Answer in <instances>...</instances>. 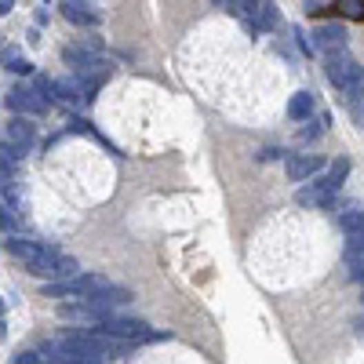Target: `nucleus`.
I'll use <instances>...</instances> for the list:
<instances>
[{"mask_svg": "<svg viewBox=\"0 0 364 364\" xmlns=\"http://www.w3.org/2000/svg\"><path fill=\"white\" fill-rule=\"evenodd\" d=\"M321 168H324L321 153H299V157H288V179L292 182H306V179H314Z\"/></svg>", "mask_w": 364, "mask_h": 364, "instance_id": "obj_6", "label": "nucleus"}, {"mask_svg": "<svg viewBox=\"0 0 364 364\" xmlns=\"http://www.w3.org/2000/svg\"><path fill=\"white\" fill-rule=\"evenodd\" d=\"M215 8H233V0H212Z\"/></svg>", "mask_w": 364, "mask_h": 364, "instance_id": "obj_21", "label": "nucleus"}, {"mask_svg": "<svg viewBox=\"0 0 364 364\" xmlns=\"http://www.w3.org/2000/svg\"><path fill=\"white\" fill-rule=\"evenodd\" d=\"M0 226H4V230H15V215H11L8 204H0Z\"/></svg>", "mask_w": 364, "mask_h": 364, "instance_id": "obj_18", "label": "nucleus"}, {"mask_svg": "<svg viewBox=\"0 0 364 364\" xmlns=\"http://www.w3.org/2000/svg\"><path fill=\"white\" fill-rule=\"evenodd\" d=\"M15 364H41L37 354H15Z\"/></svg>", "mask_w": 364, "mask_h": 364, "instance_id": "obj_19", "label": "nucleus"}, {"mask_svg": "<svg viewBox=\"0 0 364 364\" xmlns=\"http://www.w3.org/2000/svg\"><path fill=\"white\" fill-rule=\"evenodd\" d=\"M22 157H26V150L11 146V142H0V179H15L22 168Z\"/></svg>", "mask_w": 364, "mask_h": 364, "instance_id": "obj_9", "label": "nucleus"}, {"mask_svg": "<svg viewBox=\"0 0 364 364\" xmlns=\"http://www.w3.org/2000/svg\"><path fill=\"white\" fill-rule=\"evenodd\" d=\"M339 226L346 233V255H354L364 248V212L361 208H350V212H339Z\"/></svg>", "mask_w": 364, "mask_h": 364, "instance_id": "obj_5", "label": "nucleus"}, {"mask_svg": "<svg viewBox=\"0 0 364 364\" xmlns=\"http://www.w3.org/2000/svg\"><path fill=\"white\" fill-rule=\"evenodd\" d=\"M4 335H8V324H4V317H0V343H4Z\"/></svg>", "mask_w": 364, "mask_h": 364, "instance_id": "obj_22", "label": "nucleus"}, {"mask_svg": "<svg viewBox=\"0 0 364 364\" xmlns=\"http://www.w3.org/2000/svg\"><path fill=\"white\" fill-rule=\"evenodd\" d=\"M0 317H4V299H0Z\"/></svg>", "mask_w": 364, "mask_h": 364, "instance_id": "obj_23", "label": "nucleus"}, {"mask_svg": "<svg viewBox=\"0 0 364 364\" xmlns=\"http://www.w3.org/2000/svg\"><path fill=\"white\" fill-rule=\"evenodd\" d=\"M314 48L324 51V55L346 51V30L343 26H321V30H314Z\"/></svg>", "mask_w": 364, "mask_h": 364, "instance_id": "obj_7", "label": "nucleus"}, {"mask_svg": "<svg viewBox=\"0 0 364 364\" xmlns=\"http://www.w3.org/2000/svg\"><path fill=\"white\" fill-rule=\"evenodd\" d=\"M62 15H66L70 22H81V26H95V15H91V11H84V8H77L73 0H66V4H62Z\"/></svg>", "mask_w": 364, "mask_h": 364, "instance_id": "obj_15", "label": "nucleus"}, {"mask_svg": "<svg viewBox=\"0 0 364 364\" xmlns=\"http://www.w3.org/2000/svg\"><path fill=\"white\" fill-rule=\"evenodd\" d=\"M41 248L44 244H33V241H22V237H11L8 241V252L15 255V259H22V266H30L37 255H41Z\"/></svg>", "mask_w": 364, "mask_h": 364, "instance_id": "obj_11", "label": "nucleus"}, {"mask_svg": "<svg viewBox=\"0 0 364 364\" xmlns=\"http://www.w3.org/2000/svg\"><path fill=\"white\" fill-rule=\"evenodd\" d=\"M8 142H11V146H19V150H30L37 142V128L26 121V117H15V121L8 124Z\"/></svg>", "mask_w": 364, "mask_h": 364, "instance_id": "obj_8", "label": "nucleus"}, {"mask_svg": "<svg viewBox=\"0 0 364 364\" xmlns=\"http://www.w3.org/2000/svg\"><path fill=\"white\" fill-rule=\"evenodd\" d=\"M11 8H15V0H0V15H8Z\"/></svg>", "mask_w": 364, "mask_h": 364, "instance_id": "obj_20", "label": "nucleus"}, {"mask_svg": "<svg viewBox=\"0 0 364 364\" xmlns=\"http://www.w3.org/2000/svg\"><path fill=\"white\" fill-rule=\"evenodd\" d=\"M259 4H263V0H233V11H237V15H244V19H252Z\"/></svg>", "mask_w": 364, "mask_h": 364, "instance_id": "obj_17", "label": "nucleus"}, {"mask_svg": "<svg viewBox=\"0 0 364 364\" xmlns=\"http://www.w3.org/2000/svg\"><path fill=\"white\" fill-rule=\"evenodd\" d=\"M335 193H339V182H332L328 175L317 179L314 186H303L295 193V201L303 204V208H332L335 204Z\"/></svg>", "mask_w": 364, "mask_h": 364, "instance_id": "obj_3", "label": "nucleus"}, {"mask_svg": "<svg viewBox=\"0 0 364 364\" xmlns=\"http://www.w3.org/2000/svg\"><path fill=\"white\" fill-rule=\"evenodd\" d=\"M26 270L37 273V277H48V281H73L77 273H81L77 259L62 255V252H55V248H41V255H37Z\"/></svg>", "mask_w": 364, "mask_h": 364, "instance_id": "obj_2", "label": "nucleus"}, {"mask_svg": "<svg viewBox=\"0 0 364 364\" xmlns=\"http://www.w3.org/2000/svg\"><path fill=\"white\" fill-rule=\"evenodd\" d=\"M0 66H4V70H11V73H30V70H33V62L22 55V48H15V44H4V48H0Z\"/></svg>", "mask_w": 364, "mask_h": 364, "instance_id": "obj_10", "label": "nucleus"}, {"mask_svg": "<svg viewBox=\"0 0 364 364\" xmlns=\"http://www.w3.org/2000/svg\"><path fill=\"white\" fill-rule=\"evenodd\" d=\"M288 117H292V121H306V117H314V95H310V91H299V95H292Z\"/></svg>", "mask_w": 364, "mask_h": 364, "instance_id": "obj_12", "label": "nucleus"}, {"mask_svg": "<svg viewBox=\"0 0 364 364\" xmlns=\"http://www.w3.org/2000/svg\"><path fill=\"white\" fill-rule=\"evenodd\" d=\"M8 106L22 117H37L48 110V99L41 95V88H11L8 91Z\"/></svg>", "mask_w": 364, "mask_h": 364, "instance_id": "obj_4", "label": "nucleus"}, {"mask_svg": "<svg viewBox=\"0 0 364 364\" xmlns=\"http://www.w3.org/2000/svg\"><path fill=\"white\" fill-rule=\"evenodd\" d=\"M324 73H328V81L339 88L346 99H361L364 95V66L354 55H346V51L324 55Z\"/></svg>", "mask_w": 364, "mask_h": 364, "instance_id": "obj_1", "label": "nucleus"}, {"mask_svg": "<svg viewBox=\"0 0 364 364\" xmlns=\"http://www.w3.org/2000/svg\"><path fill=\"white\" fill-rule=\"evenodd\" d=\"M346 277L357 281V284H364V248L354 252V255H346Z\"/></svg>", "mask_w": 364, "mask_h": 364, "instance_id": "obj_14", "label": "nucleus"}, {"mask_svg": "<svg viewBox=\"0 0 364 364\" xmlns=\"http://www.w3.org/2000/svg\"><path fill=\"white\" fill-rule=\"evenodd\" d=\"M335 8H339L346 19H357V22H364V0H335Z\"/></svg>", "mask_w": 364, "mask_h": 364, "instance_id": "obj_16", "label": "nucleus"}, {"mask_svg": "<svg viewBox=\"0 0 364 364\" xmlns=\"http://www.w3.org/2000/svg\"><path fill=\"white\" fill-rule=\"evenodd\" d=\"M248 22L255 26V30H273V22H277V8H273V0H263Z\"/></svg>", "mask_w": 364, "mask_h": 364, "instance_id": "obj_13", "label": "nucleus"}]
</instances>
